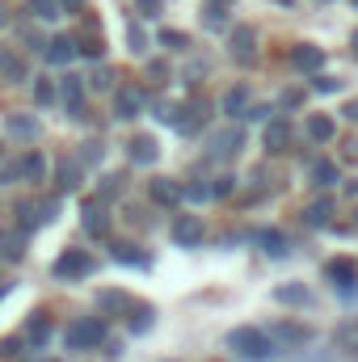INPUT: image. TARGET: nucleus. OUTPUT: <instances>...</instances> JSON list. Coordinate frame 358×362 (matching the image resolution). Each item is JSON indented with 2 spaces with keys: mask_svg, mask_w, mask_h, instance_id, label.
<instances>
[{
  "mask_svg": "<svg viewBox=\"0 0 358 362\" xmlns=\"http://www.w3.org/2000/svg\"><path fill=\"white\" fill-rule=\"evenodd\" d=\"M312 89H316V93H337V89H342V81H333V76H321V72H316Z\"/></svg>",
  "mask_w": 358,
  "mask_h": 362,
  "instance_id": "obj_36",
  "label": "nucleus"
},
{
  "mask_svg": "<svg viewBox=\"0 0 358 362\" xmlns=\"http://www.w3.org/2000/svg\"><path fill=\"white\" fill-rule=\"evenodd\" d=\"M202 13H207V25H211V30L224 25V8H219V4H211V8H202Z\"/></svg>",
  "mask_w": 358,
  "mask_h": 362,
  "instance_id": "obj_39",
  "label": "nucleus"
},
{
  "mask_svg": "<svg viewBox=\"0 0 358 362\" xmlns=\"http://www.w3.org/2000/svg\"><path fill=\"white\" fill-rule=\"evenodd\" d=\"M0 81H4V85H21V81H25V64H21L13 51H4V47H0Z\"/></svg>",
  "mask_w": 358,
  "mask_h": 362,
  "instance_id": "obj_16",
  "label": "nucleus"
},
{
  "mask_svg": "<svg viewBox=\"0 0 358 362\" xmlns=\"http://www.w3.org/2000/svg\"><path fill=\"white\" fill-rule=\"evenodd\" d=\"M30 13L38 21H55L59 17V0H30Z\"/></svg>",
  "mask_w": 358,
  "mask_h": 362,
  "instance_id": "obj_30",
  "label": "nucleus"
},
{
  "mask_svg": "<svg viewBox=\"0 0 358 362\" xmlns=\"http://www.w3.org/2000/svg\"><path fill=\"white\" fill-rule=\"evenodd\" d=\"M185 198H194V202H207V198H215V194H211V185L202 181V185H185Z\"/></svg>",
  "mask_w": 358,
  "mask_h": 362,
  "instance_id": "obj_37",
  "label": "nucleus"
},
{
  "mask_svg": "<svg viewBox=\"0 0 358 362\" xmlns=\"http://www.w3.org/2000/svg\"><path fill=\"white\" fill-rule=\"evenodd\" d=\"M342 114H346V118H350V122H358V101H350V105H346V110H342Z\"/></svg>",
  "mask_w": 358,
  "mask_h": 362,
  "instance_id": "obj_46",
  "label": "nucleus"
},
{
  "mask_svg": "<svg viewBox=\"0 0 358 362\" xmlns=\"http://www.w3.org/2000/svg\"><path fill=\"white\" fill-rule=\"evenodd\" d=\"M0 354H4V358H17V341H13V337H8V341H0Z\"/></svg>",
  "mask_w": 358,
  "mask_h": 362,
  "instance_id": "obj_45",
  "label": "nucleus"
},
{
  "mask_svg": "<svg viewBox=\"0 0 358 362\" xmlns=\"http://www.w3.org/2000/svg\"><path fill=\"white\" fill-rule=\"evenodd\" d=\"M131 329H135V333H148V329H152V308H139V312L131 308Z\"/></svg>",
  "mask_w": 358,
  "mask_h": 362,
  "instance_id": "obj_33",
  "label": "nucleus"
},
{
  "mask_svg": "<svg viewBox=\"0 0 358 362\" xmlns=\"http://www.w3.org/2000/svg\"><path fill=\"white\" fill-rule=\"evenodd\" d=\"M59 97H64V110H68V118H85V85H81V76H64Z\"/></svg>",
  "mask_w": 358,
  "mask_h": 362,
  "instance_id": "obj_8",
  "label": "nucleus"
},
{
  "mask_svg": "<svg viewBox=\"0 0 358 362\" xmlns=\"http://www.w3.org/2000/svg\"><path fill=\"white\" fill-rule=\"evenodd\" d=\"M110 249H114V262H122V266H148V257L135 253V245H110Z\"/></svg>",
  "mask_w": 358,
  "mask_h": 362,
  "instance_id": "obj_27",
  "label": "nucleus"
},
{
  "mask_svg": "<svg viewBox=\"0 0 358 362\" xmlns=\"http://www.w3.org/2000/svg\"><path fill=\"white\" fill-rule=\"evenodd\" d=\"M139 110H144V93L131 89V85L118 89V97H114V118H135Z\"/></svg>",
  "mask_w": 358,
  "mask_h": 362,
  "instance_id": "obj_12",
  "label": "nucleus"
},
{
  "mask_svg": "<svg viewBox=\"0 0 358 362\" xmlns=\"http://www.w3.org/2000/svg\"><path fill=\"white\" fill-rule=\"evenodd\" d=\"M169 236H173L178 249H194V245H202V219H198V215H178L173 228H169Z\"/></svg>",
  "mask_w": 358,
  "mask_h": 362,
  "instance_id": "obj_6",
  "label": "nucleus"
},
{
  "mask_svg": "<svg viewBox=\"0 0 358 362\" xmlns=\"http://www.w3.org/2000/svg\"><path fill=\"white\" fill-rule=\"evenodd\" d=\"M101 312H131V299L122 291H101Z\"/></svg>",
  "mask_w": 358,
  "mask_h": 362,
  "instance_id": "obj_28",
  "label": "nucleus"
},
{
  "mask_svg": "<svg viewBox=\"0 0 358 362\" xmlns=\"http://www.w3.org/2000/svg\"><path fill=\"white\" fill-rule=\"evenodd\" d=\"M241 148H245V131L241 127H228V131H219L215 139H211V160H232V156H241Z\"/></svg>",
  "mask_w": 358,
  "mask_h": 362,
  "instance_id": "obj_5",
  "label": "nucleus"
},
{
  "mask_svg": "<svg viewBox=\"0 0 358 362\" xmlns=\"http://www.w3.org/2000/svg\"><path fill=\"white\" fill-rule=\"evenodd\" d=\"M350 47H354V55H358V30H354V38H350Z\"/></svg>",
  "mask_w": 358,
  "mask_h": 362,
  "instance_id": "obj_48",
  "label": "nucleus"
},
{
  "mask_svg": "<svg viewBox=\"0 0 358 362\" xmlns=\"http://www.w3.org/2000/svg\"><path fill=\"white\" fill-rule=\"evenodd\" d=\"M312 181H316L321 189H329V185L337 181V165H333V160H316V165H312Z\"/></svg>",
  "mask_w": 358,
  "mask_h": 362,
  "instance_id": "obj_26",
  "label": "nucleus"
},
{
  "mask_svg": "<svg viewBox=\"0 0 358 362\" xmlns=\"http://www.w3.org/2000/svg\"><path fill=\"white\" fill-rule=\"evenodd\" d=\"M34 97H38L42 105H51V97H55V93H51V85H47V81H38V85H34Z\"/></svg>",
  "mask_w": 358,
  "mask_h": 362,
  "instance_id": "obj_42",
  "label": "nucleus"
},
{
  "mask_svg": "<svg viewBox=\"0 0 358 362\" xmlns=\"http://www.w3.org/2000/svg\"><path fill=\"white\" fill-rule=\"evenodd\" d=\"M0 257L4 262H21L25 257V228H4L0 232Z\"/></svg>",
  "mask_w": 358,
  "mask_h": 362,
  "instance_id": "obj_10",
  "label": "nucleus"
},
{
  "mask_svg": "<svg viewBox=\"0 0 358 362\" xmlns=\"http://www.w3.org/2000/svg\"><path fill=\"white\" fill-rule=\"evenodd\" d=\"M291 64H295L299 72H321V68H325V51L312 47V42H304V47L291 51Z\"/></svg>",
  "mask_w": 358,
  "mask_h": 362,
  "instance_id": "obj_11",
  "label": "nucleus"
},
{
  "mask_svg": "<svg viewBox=\"0 0 358 362\" xmlns=\"http://www.w3.org/2000/svg\"><path fill=\"white\" fill-rule=\"evenodd\" d=\"M85 274H93V257L85 253V249H68V253H59L55 257V278H85Z\"/></svg>",
  "mask_w": 358,
  "mask_h": 362,
  "instance_id": "obj_3",
  "label": "nucleus"
},
{
  "mask_svg": "<svg viewBox=\"0 0 358 362\" xmlns=\"http://www.w3.org/2000/svg\"><path fill=\"white\" fill-rule=\"evenodd\" d=\"M161 42H165V47H173V51H181V47H185V34H181V30H165V34H161Z\"/></svg>",
  "mask_w": 358,
  "mask_h": 362,
  "instance_id": "obj_38",
  "label": "nucleus"
},
{
  "mask_svg": "<svg viewBox=\"0 0 358 362\" xmlns=\"http://www.w3.org/2000/svg\"><path fill=\"white\" fill-rule=\"evenodd\" d=\"M42 177H47V156L42 152L21 156V181H42Z\"/></svg>",
  "mask_w": 358,
  "mask_h": 362,
  "instance_id": "obj_21",
  "label": "nucleus"
},
{
  "mask_svg": "<svg viewBox=\"0 0 358 362\" xmlns=\"http://www.w3.org/2000/svg\"><path fill=\"white\" fill-rule=\"evenodd\" d=\"M4 127H8L17 139H34V135H38V122H34V118H25V114H8V122H4Z\"/></svg>",
  "mask_w": 358,
  "mask_h": 362,
  "instance_id": "obj_23",
  "label": "nucleus"
},
{
  "mask_svg": "<svg viewBox=\"0 0 358 362\" xmlns=\"http://www.w3.org/2000/svg\"><path fill=\"white\" fill-rule=\"evenodd\" d=\"M81 148H85V152H81V165H97V160L105 156V148H101V144H81Z\"/></svg>",
  "mask_w": 358,
  "mask_h": 362,
  "instance_id": "obj_35",
  "label": "nucleus"
},
{
  "mask_svg": "<svg viewBox=\"0 0 358 362\" xmlns=\"http://www.w3.org/2000/svg\"><path fill=\"white\" fill-rule=\"evenodd\" d=\"M105 228H110V215H105V206L85 202V232H89V236H105Z\"/></svg>",
  "mask_w": 358,
  "mask_h": 362,
  "instance_id": "obj_19",
  "label": "nucleus"
},
{
  "mask_svg": "<svg viewBox=\"0 0 358 362\" xmlns=\"http://www.w3.org/2000/svg\"><path fill=\"white\" fill-rule=\"evenodd\" d=\"M139 8H144V17H156L161 13V0H135Z\"/></svg>",
  "mask_w": 358,
  "mask_h": 362,
  "instance_id": "obj_43",
  "label": "nucleus"
},
{
  "mask_svg": "<svg viewBox=\"0 0 358 362\" xmlns=\"http://www.w3.org/2000/svg\"><path fill=\"white\" fill-rule=\"evenodd\" d=\"M258 245H262L266 257H287V236L274 232V228H270V232H258Z\"/></svg>",
  "mask_w": 358,
  "mask_h": 362,
  "instance_id": "obj_22",
  "label": "nucleus"
},
{
  "mask_svg": "<svg viewBox=\"0 0 358 362\" xmlns=\"http://www.w3.org/2000/svg\"><path fill=\"white\" fill-rule=\"evenodd\" d=\"M232 59L236 64H258V30L253 25H236L232 30Z\"/></svg>",
  "mask_w": 358,
  "mask_h": 362,
  "instance_id": "obj_4",
  "label": "nucleus"
},
{
  "mask_svg": "<svg viewBox=\"0 0 358 362\" xmlns=\"http://www.w3.org/2000/svg\"><path fill=\"white\" fill-rule=\"evenodd\" d=\"M308 135H312L316 144H329V139L337 135V122H333L329 114H312V118H308Z\"/></svg>",
  "mask_w": 358,
  "mask_h": 362,
  "instance_id": "obj_18",
  "label": "nucleus"
},
{
  "mask_svg": "<svg viewBox=\"0 0 358 362\" xmlns=\"http://www.w3.org/2000/svg\"><path fill=\"white\" fill-rule=\"evenodd\" d=\"M101 341H105V320L101 316H81V320H72L64 329V346L68 350H93Z\"/></svg>",
  "mask_w": 358,
  "mask_h": 362,
  "instance_id": "obj_2",
  "label": "nucleus"
},
{
  "mask_svg": "<svg viewBox=\"0 0 358 362\" xmlns=\"http://www.w3.org/2000/svg\"><path fill=\"white\" fill-rule=\"evenodd\" d=\"M152 198H156V202H165V206H173V202L185 198V185L173 181V177H156V181H152Z\"/></svg>",
  "mask_w": 358,
  "mask_h": 362,
  "instance_id": "obj_15",
  "label": "nucleus"
},
{
  "mask_svg": "<svg viewBox=\"0 0 358 362\" xmlns=\"http://www.w3.org/2000/svg\"><path fill=\"white\" fill-rule=\"evenodd\" d=\"M325 274H329V278H333V286H342L346 295L354 291V282H358V266L350 262V257H337V262H329V266H325Z\"/></svg>",
  "mask_w": 358,
  "mask_h": 362,
  "instance_id": "obj_9",
  "label": "nucleus"
},
{
  "mask_svg": "<svg viewBox=\"0 0 358 362\" xmlns=\"http://www.w3.org/2000/svg\"><path fill=\"white\" fill-rule=\"evenodd\" d=\"M118 189H122V177H105V185H101V194H105V198H110V194H118Z\"/></svg>",
  "mask_w": 358,
  "mask_h": 362,
  "instance_id": "obj_44",
  "label": "nucleus"
},
{
  "mask_svg": "<svg viewBox=\"0 0 358 362\" xmlns=\"http://www.w3.org/2000/svg\"><path fill=\"white\" fill-rule=\"evenodd\" d=\"M47 59L51 64H72L76 59V38H51L47 42Z\"/></svg>",
  "mask_w": 358,
  "mask_h": 362,
  "instance_id": "obj_17",
  "label": "nucleus"
},
{
  "mask_svg": "<svg viewBox=\"0 0 358 362\" xmlns=\"http://www.w3.org/2000/svg\"><path fill=\"white\" fill-rule=\"evenodd\" d=\"M337 346H342V350H358V320H346V325L337 329Z\"/></svg>",
  "mask_w": 358,
  "mask_h": 362,
  "instance_id": "obj_31",
  "label": "nucleus"
},
{
  "mask_svg": "<svg viewBox=\"0 0 358 362\" xmlns=\"http://www.w3.org/2000/svg\"><path fill=\"white\" fill-rule=\"evenodd\" d=\"M274 299H278V303H308V286L287 282V286H278V291H274Z\"/></svg>",
  "mask_w": 358,
  "mask_h": 362,
  "instance_id": "obj_25",
  "label": "nucleus"
},
{
  "mask_svg": "<svg viewBox=\"0 0 358 362\" xmlns=\"http://www.w3.org/2000/svg\"><path fill=\"white\" fill-rule=\"evenodd\" d=\"M228 346H232L241 358H249V362H266L270 354L278 350V346L270 341V333H262V329H249V325H245V329H232V333H228Z\"/></svg>",
  "mask_w": 358,
  "mask_h": 362,
  "instance_id": "obj_1",
  "label": "nucleus"
},
{
  "mask_svg": "<svg viewBox=\"0 0 358 362\" xmlns=\"http://www.w3.org/2000/svg\"><path fill=\"white\" fill-rule=\"evenodd\" d=\"M262 144H266V152H287L291 148V127L282 118H274L266 127V135H262Z\"/></svg>",
  "mask_w": 358,
  "mask_h": 362,
  "instance_id": "obj_14",
  "label": "nucleus"
},
{
  "mask_svg": "<svg viewBox=\"0 0 358 362\" xmlns=\"http://www.w3.org/2000/svg\"><path fill=\"white\" fill-rule=\"evenodd\" d=\"M25 337H30L34 346H42V341L51 337V320H47L42 312H38V316H30V325H25Z\"/></svg>",
  "mask_w": 358,
  "mask_h": 362,
  "instance_id": "obj_24",
  "label": "nucleus"
},
{
  "mask_svg": "<svg viewBox=\"0 0 358 362\" xmlns=\"http://www.w3.org/2000/svg\"><path fill=\"white\" fill-rule=\"evenodd\" d=\"M127 47H131V55H144V51H148L144 30H135V25H131V30H127Z\"/></svg>",
  "mask_w": 358,
  "mask_h": 362,
  "instance_id": "obj_34",
  "label": "nucleus"
},
{
  "mask_svg": "<svg viewBox=\"0 0 358 362\" xmlns=\"http://www.w3.org/2000/svg\"><path fill=\"white\" fill-rule=\"evenodd\" d=\"M211 194H215V198H228V194H232V177H219L211 185Z\"/></svg>",
  "mask_w": 358,
  "mask_h": 362,
  "instance_id": "obj_41",
  "label": "nucleus"
},
{
  "mask_svg": "<svg viewBox=\"0 0 358 362\" xmlns=\"http://www.w3.org/2000/svg\"><path fill=\"white\" fill-rule=\"evenodd\" d=\"M110 81H114V72H110V68H101V72L93 76L89 85H93V89H110Z\"/></svg>",
  "mask_w": 358,
  "mask_h": 362,
  "instance_id": "obj_40",
  "label": "nucleus"
},
{
  "mask_svg": "<svg viewBox=\"0 0 358 362\" xmlns=\"http://www.w3.org/2000/svg\"><path fill=\"white\" fill-rule=\"evenodd\" d=\"M245 105H249V89H232L224 97V114H241Z\"/></svg>",
  "mask_w": 358,
  "mask_h": 362,
  "instance_id": "obj_32",
  "label": "nucleus"
},
{
  "mask_svg": "<svg viewBox=\"0 0 358 362\" xmlns=\"http://www.w3.org/2000/svg\"><path fill=\"white\" fill-rule=\"evenodd\" d=\"M350 4H354V8H358V0H350Z\"/></svg>",
  "mask_w": 358,
  "mask_h": 362,
  "instance_id": "obj_50",
  "label": "nucleus"
},
{
  "mask_svg": "<svg viewBox=\"0 0 358 362\" xmlns=\"http://www.w3.org/2000/svg\"><path fill=\"white\" fill-rule=\"evenodd\" d=\"M76 185H81V160H72V165L64 160L59 165V189H76Z\"/></svg>",
  "mask_w": 358,
  "mask_h": 362,
  "instance_id": "obj_29",
  "label": "nucleus"
},
{
  "mask_svg": "<svg viewBox=\"0 0 358 362\" xmlns=\"http://www.w3.org/2000/svg\"><path fill=\"white\" fill-rule=\"evenodd\" d=\"M127 148H131V165H156V156H161V148H156L152 135H135Z\"/></svg>",
  "mask_w": 358,
  "mask_h": 362,
  "instance_id": "obj_13",
  "label": "nucleus"
},
{
  "mask_svg": "<svg viewBox=\"0 0 358 362\" xmlns=\"http://www.w3.org/2000/svg\"><path fill=\"white\" fill-rule=\"evenodd\" d=\"M59 4H64V8H81V0H59Z\"/></svg>",
  "mask_w": 358,
  "mask_h": 362,
  "instance_id": "obj_47",
  "label": "nucleus"
},
{
  "mask_svg": "<svg viewBox=\"0 0 358 362\" xmlns=\"http://www.w3.org/2000/svg\"><path fill=\"white\" fill-rule=\"evenodd\" d=\"M270 341H274V346H291V350H299V346L312 341V329H308V325H291V320H282V325L270 329Z\"/></svg>",
  "mask_w": 358,
  "mask_h": 362,
  "instance_id": "obj_7",
  "label": "nucleus"
},
{
  "mask_svg": "<svg viewBox=\"0 0 358 362\" xmlns=\"http://www.w3.org/2000/svg\"><path fill=\"white\" fill-rule=\"evenodd\" d=\"M329 215H333V198H316V202L304 211V223H308V228H325Z\"/></svg>",
  "mask_w": 358,
  "mask_h": 362,
  "instance_id": "obj_20",
  "label": "nucleus"
},
{
  "mask_svg": "<svg viewBox=\"0 0 358 362\" xmlns=\"http://www.w3.org/2000/svg\"><path fill=\"white\" fill-rule=\"evenodd\" d=\"M0 25H4V8H0Z\"/></svg>",
  "mask_w": 358,
  "mask_h": 362,
  "instance_id": "obj_49",
  "label": "nucleus"
}]
</instances>
